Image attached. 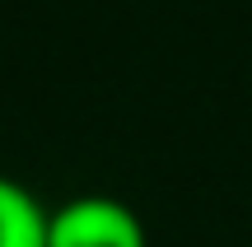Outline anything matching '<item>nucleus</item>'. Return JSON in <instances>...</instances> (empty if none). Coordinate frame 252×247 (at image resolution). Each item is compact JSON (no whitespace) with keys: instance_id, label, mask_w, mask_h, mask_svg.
Listing matches in <instances>:
<instances>
[{"instance_id":"nucleus-1","label":"nucleus","mask_w":252,"mask_h":247,"mask_svg":"<svg viewBox=\"0 0 252 247\" xmlns=\"http://www.w3.org/2000/svg\"><path fill=\"white\" fill-rule=\"evenodd\" d=\"M47 247H150V233L117 196H70L47 215Z\"/></svg>"},{"instance_id":"nucleus-2","label":"nucleus","mask_w":252,"mask_h":247,"mask_svg":"<svg viewBox=\"0 0 252 247\" xmlns=\"http://www.w3.org/2000/svg\"><path fill=\"white\" fill-rule=\"evenodd\" d=\"M47 215L24 182L0 173V247H47Z\"/></svg>"}]
</instances>
